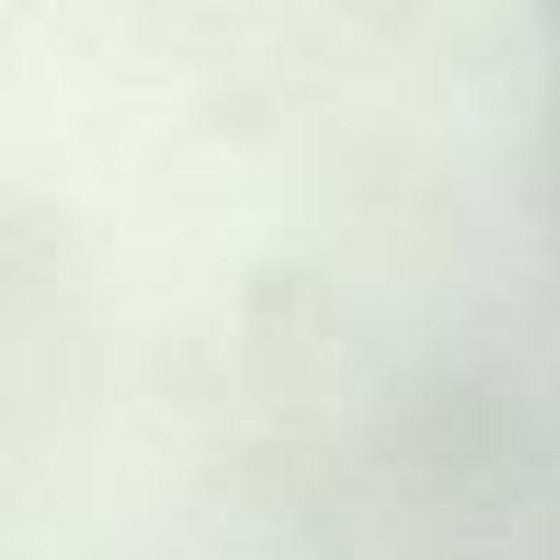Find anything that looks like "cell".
Instances as JSON below:
<instances>
[{"label":"cell","instance_id":"1","mask_svg":"<svg viewBox=\"0 0 560 560\" xmlns=\"http://www.w3.org/2000/svg\"><path fill=\"white\" fill-rule=\"evenodd\" d=\"M547 22H553V36H560V0H547Z\"/></svg>","mask_w":560,"mask_h":560}]
</instances>
